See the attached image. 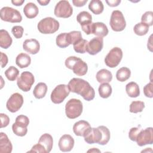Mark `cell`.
I'll return each instance as SVG.
<instances>
[{
    "label": "cell",
    "instance_id": "26",
    "mask_svg": "<svg viewBox=\"0 0 153 153\" xmlns=\"http://www.w3.org/2000/svg\"><path fill=\"white\" fill-rule=\"evenodd\" d=\"M126 91L130 97H137L140 94V90L138 84L135 82H130L126 85Z\"/></svg>",
    "mask_w": 153,
    "mask_h": 153
},
{
    "label": "cell",
    "instance_id": "2",
    "mask_svg": "<svg viewBox=\"0 0 153 153\" xmlns=\"http://www.w3.org/2000/svg\"><path fill=\"white\" fill-rule=\"evenodd\" d=\"M65 66L78 76L85 75L88 71L87 63L76 56H69L65 62Z\"/></svg>",
    "mask_w": 153,
    "mask_h": 153
},
{
    "label": "cell",
    "instance_id": "32",
    "mask_svg": "<svg viewBox=\"0 0 153 153\" xmlns=\"http://www.w3.org/2000/svg\"><path fill=\"white\" fill-rule=\"evenodd\" d=\"M88 41L84 39H80L73 44L74 49L75 52L78 53H85L86 52Z\"/></svg>",
    "mask_w": 153,
    "mask_h": 153
},
{
    "label": "cell",
    "instance_id": "8",
    "mask_svg": "<svg viewBox=\"0 0 153 153\" xmlns=\"http://www.w3.org/2000/svg\"><path fill=\"white\" fill-rule=\"evenodd\" d=\"M70 90L67 85L59 84L52 91L51 100L55 104L61 103L68 96Z\"/></svg>",
    "mask_w": 153,
    "mask_h": 153
},
{
    "label": "cell",
    "instance_id": "50",
    "mask_svg": "<svg viewBox=\"0 0 153 153\" xmlns=\"http://www.w3.org/2000/svg\"><path fill=\"white\" fill-rule=\"evenodd\" d=\"M100 152V150H99V149H97V148H93V149H90V150H88V151H87V152Z\"/></svg>",
    "mask_w": 153,
    "mask_h": 153
},
{
    "label": "cell",
    "instance_id": "46",
    "mask_svg": "<svg viewBox=\"0 0 153 153\" xmlns=\"http://www.w3.org/2000/svg\"><path fill=\"white\" fill-rule=\"evenodd\" d=\"M87 2V0H72V3L75 7H81L84 6Z\"/></svg>",
    "mask_w": 153,
    "mask_h": 153
},
{
    "label": "cell",
    "instance_id": "40",
    "mask_svg": "<svg viewBox=\"0 0 153 153\" xmlns=\"http://www.w3.org/2000/svg\"><path fill=\"white\" fill-rule=\"evenodd\" d=\"M24 29L21 26H14L11 29V32L17 39L21 38L23 36Z\"/></svg>",
    "mask_w": 153,
    "mask_h": 153
},
{
    "label": "cell",
    "instance_id": "15",
    "mask_svg": "<svg viewBox=\"0 0 153 153\" xmlns=\"http://www.w3.org/2000/svg\"><path fill=\"white\" fill-rule=\"evenodd\" d=\"M91 129L88 122L80 120L76 122L73 126V131L75 135L84 137Z\"/></svg>",
    "mask_w": 153,
    "mask_h": 153
},
{
    "label": "cell",
    "instance_id": "13",
    "mask_svg": "<svg viewBox=\"0 0 153 153\" xmlns=\"http://www.w3.org/2000/svg\"><path fill=\"white\" fill-rule=\"evenodd\" d=\"M23 104V97L22 94L18 93H13L8 99L6 107L11 112H16L18 111Z\"/></svg>",
    "mask_w": 153,
    "mask_h": 153
},
{
    "label": "cell",
    "instance_id": "20",
    "mask_svg": "<svg viewBox=\"0 0 153 153\" xmlns=\"http://www.w3.org/2000/svg\"><path fill=\"white\" fill-rule=\"evenodd\" d=\"M13 146L11 141L9 140L7 135L3 133H0V152L11 153Z\"/></svg>",
    "mask_w": 153,
    "mask_h": 153
},
{
    "label": "cell",
    "instance_id": "3",
    "mask_svg": "<svg viewBox=\"0 0 153 153\" xmlns=\"http://www.w3.org/2000/svg\"><path fill=\"white\" fill-rule=\"evenodd\" d=\"M59 22L55 19L48 17L41 20L37 27L38 30L43 34H51L56 32L59 28Z\"/></svg>",
    "mask_w": 153,
    "mask_h": 153
},
{
    "label": "cell",
    "instance_id": "16",
    "mask_svg": "<svg viewBox=\"0 0 153 153\" xmlns=\"http://www.w3.org/2000/svg\"><path fill=\"white\" fill-rule=\"evenodd\" d=\"M75 141L69 134H64L59 139L58 146L62 152H69L74 148Z\"/></svg>",
    "mask_w": 153,
    "mask_h": 153
},
{
    "label": "cell",
    "instance_id": "49",
    "mask_svg": "<svg viewBox=\"0 0 153 153\" xmlns=\"http://www.w3.org/2000/svg\"><path fill=\"white\" fill-rule=\"evenodd\" d=\"M37 2L41 5H47L50 2V0H42V1H40V0H38Z\"/></svg>",
    "mask_w": 153,
    "mask_h": 153
},
{
    "label": "cell",
    "instance_id": "39",
    "mask_svg": "<svg viewBox=\"0 0 153 153\" xmlns=\"http://www.w3.org/2000/svg\"><path fill=\"white\" fill-rule=\"evenodd\" d=\"M141 22L148 26H152L153 24V12L151 11L145 12L141 17Z\"/></svg>",
    "mask_w": 153,
    "mask_h": 153
},
{
    "label": "cell",
    "instance_id": "41",
    "mask_svg": "<svg viewBox=\"0 0 153 153\" xmlns=\"http://www.w3.org/2000/svg\"><path fill=\"white\" fill-rule=\"evenodd\" d=\"M152 87H153V83L152 81H151L149 83L147 84L143 87V93L146 97H149V98L153 97Z\"/></svg>",
    "mask_w": 153,
    "mask_h": 153
},
{
    "label": "cell",
    "instance_id": "21",
    "mask_svg": "<svg viewBox=\"0 0 153 153\" xmlns=\"http://www.w3.org/2000/svg\"><path fill=\"white\" fill-rule=\"evenodd\" d=\"M38 143L41 145L44 148L46 151V153H49L53 148V137L48 133H44L39 137Z\"/></svg>",
    "mask_w": 153,
    "mask_h": 153
},
{
    "label": "cell",
    "instance_id": "19",
    "mask_svg": "<svg viewBox=\"0 0 153 153\" xmlns=\"http://www.w3.org/2000/svg\"><path fill=\"white\" fill-rule=\"evenodd\" d=\"M108 29L102 22H96L92 24V34L98 37L103 38L108 33Z\"/></svg>",
    "mask_w": 153,
    "mask_h": 153
},
{
    "label": "cell",
    "instance_id": "12",
    "mask_svg": "<svg viewBox=\"0 0 153 153\" xmlns=\"http://www.w3.org/2000/svg\"><path fill=\"white\" fill-rule=\"evenodd\" d=\"M136 142L137 145L143 146L148 144L153 143V128L152 127H148L145 129H142L138 133Z\"/></svg>",
    "mask_w": 153,
    "mask_h": 153
},
{
    "label": "cell",
    "instance_id": "5",
    "mask_svg": "<svg viewBox=\"0 0 153 153\" xmlns=\"http://www.w3.org/2000/svg\"><path fill=\"white\" fill-rule=\"evenodd\" d=\"M0 16L2 20L10 23H20L22 20L20 13L16 9L10 7H4L1 8Z\"/></svg>",
    "mask_w": 153,
    "mask_h": 153
},
{
    "label": "cell",
    "instance_id": "14",
    "mask_svg": "<svg viewBox=\"0 0 153 153\" xmlns=\"http://www.w3.org/2000/svg\"><path fill=\"white\" fill-rule=\"evenodd\" d=\"M103 47V38L95 37L88 42L86 52H87L90 55H96L102 50Z\"/></svg>",
    "mask_w": 153,
    "mask_h": 153
},
{
    "label": "cell",
    "instance_id": "43",
    "mask_svg": "<svg viewBox=\"0 0 153 153\" xmlns=\"http://www.w3.org/2000/svg\"><path fill=\"white\" fill-rule=\"evenodd\" d=\"M0 117H1V128L7 127L10 123V118L8 117V116L5 114L1 113Z\"/></svg>",
    "mask_w": 153,
    "mask_h": 153
},
{
    "label": "cell",
    "instance_id": "44",
    "mask_svg": "<svg viewBox=\"0 0 153 153\" xmlns=\"http://www.w3.org/2000/svg\"><path fill=\"white\" fill-rule=\"evenodd\" d=\"M41 152V153H46V151L44 149V148L40 145L39 143H37L35 145H33L32 148V149L29 151V152Z\"/></svg>",
    "mask_w": 153,
    "mask_h": 153
},
{
    "label": "cell",
    "instance_id": "29",
    "mask_svg": "<svg viewBox=\"0 0 153 153\" xmlns=\"http://www.w3.org/2000/svg\"><path fill=\"white\" fill-rule=\"evenodd\" d=\"M76 20L81 26L91 23L92 16L88 12L85 11H82L77 15Z\"/></svg>",
    "mask_w": 153,
    "mask_h": 153
},
{
    "label": "cell",
    "instance_id": "38",
    "mask_svg": "<svg viewBox=\"0 0 153 153\" xmlns=\"http://www.w3.org/2000/svg\"><path fill=\"white\" fill-rule=\"evenodd\" d=\"M56 45L60 48H66L69 45L66 39V33H62L58 35L56 39Z\"/></svg>",
    "mask_w": 153,
    "mask_h": 153
},
{
    "label": "cell",
    "instance_id": "31",
    "mask_svg": "<svg viewBox=\"0 0 153 153\" xmlns=\"http://www.w3.org/2000/svg\"><path fill=\"white\" fill-rule=\"evenodd\" d=\"M98 91L101 97L106 99L111 95L112 89L109 83H103L99 87Z\"/></svg>",
    "mask_w": 153,
    "mask_h": 153
},
{
    "label": "cell",
    "instance_id": "42",
    "mask_svg": "<svg viewBox=\"0 0 153 153\" xmlns=\"http://www.w3.org/2000/svg\"><path fill=\"white\" fill-rule=\"evenodd\" d=\"M141 130V127L139 126L137 127H132L130 128L128 132V137L132 141H136L137 135L139 131Z\"/></svg>",
    "mask_w": 153,
    "mask_h": 153
},
{
    "label": "cell",
    "instance_id": "34",
    "mask_svg": "<svg viewBox=\"0 0 153 153\" xmlns=\"http://www.w3.org/2000/svg\"><path fill=\"white\" fill-rule=\"evenodd\" d=\"M98 128L102 132V139L98 144L105 145L108 143L110 139V131L109 129L104 126H99Z\"/></svg>",
    "mask_w": 153,
    "mask_h": 153
},
{
    "label": "cell",
    "instance_id": "36",
    "mask_svg": "<svg viewBox=\"0 0 153 153\" xmlns=\"http://www.w3.org/2000/svg\"><path fill=\"white\" fill-rule=\"evenodd\" d=\"M5 76L7 78L10 80V81H14L17 78L19 74V71L17 68L13 66H10L4 72Z\"/></svg>",
    "mask_w": 153,
    "mask_h": 153
},
{
    "label": "cell",
    "instance_id": "9",
    "mask_svg": "<svg viewBox=\"0 0 153 153\" xmlns=\"http://www.w3.org/2000/svg\"><path fill=\"white\" fill-rule=\"evenodd\" d=\"M123 58V51L119 47H114L112 48L105 58L106 65L109 68H113L117 67L120 63Z\"/></svg>",
    "mask_w": 153,
    "mask_h": 153
},
{
    "label": "cell",
    "instance_id": "11",
    "mask_svg": "<svg viewBox=\"0 0 153 153\" xmlns=\"http://www.w3.org/2000/svg\"><path fill=\"white\" fill-rule=\"evenodd\" d=\"M73 13V8L68 1L62 0L59 1L54 8V13L57 17L68 18Z\"/></svg>",
    "mask_w": 153,
    "mask_h": 153
},
{
    "label": "cell",
    "instance_id": "47",
    "mask_svg": "<svg viewBox=\"0 0 153 153\" xmlns=\"http://www.w3.org/2000/svg\"><path fill=\"white\" fill-rule=\"evenodd\" d=\"M106 4L112 7H117L118 6L120 2H121V0H110V1H106Z\"/></svg>",
    "mask_w": 153,
    "mask_h": 153
},
{
    "label": "cell",
    "instance_id": "28",
    "mask_svg": "<svg viewBox=\"0 0 153 153\" xmlns=\"http://www.w3.org/2000/svg\"><path fill=\"white\" fill-rule=\"evenodd\" d=\"M89 10L94 14H100L104 10V6L101 1L91 0L88 4Z\"/></svg>",
    "mask_w": 153,
    "mask_h": 153
},
{
    "label": "cell",
    "instance_id": "27",
    "mask_svg": "<svg viewBox=\"0 0 153 153\" xmlns=\"http://www.w3.org/2000/svg\"><path fill=\"white\" fill-rule=\"evenodd\" d=\"M47 91V85L44 82H39L35 87L33 94L36 99L43 98Z\"/></svg>",
    "mask_w": 153,
    "mask_h": 153
},
{
    "label": "cell",
    "instance_id": "1",
    "mask_svg": "<svg viewBox=\"0 0 153 153\" xmlns=\"http://www.w3.org/2000/svg\"><path fill=\"white\" fill-rule=\"evenodd\" d=\"M68 86L70 91L81 95L87 101L92 100L94 98V88L83 79L74 78L69 81Z\"/></svg>",
    "mask_w": 153,
    "mask_h": 153
},
{
    "label": "cell",
    "instance_id": "35",
    "mask_svg": "<svg viewBox=\"0 0 153 153\" xmlns=\"http://www.w3.org/2000/svg\"><path fill=\"white\" fill-rule=\"evenodd\" d=\"M81 38L82 35L80 31H71L69 33H66V39L69 45L74 44Z\"/></svg>",
    "mask_w": 153,
    "mask_h": 153
},
{
    "label": "cell",
    "instance_id": "30",
    "mask_svg": "<svg viewBox=\"0 0 153 153\" xmlns=\"http://www.w3.org/2000/svg\"><path fill=\"white\" fill-rule=\"evenodd\" d=\"M131 75V71L127 67H122L119 69L116 73V78L120 82L127 81Z\"/></svg>",
    "mask_w": 153,
    "mask_h": 153
},
{
    "label": "cell",
    "instance_id": "25",
    "mask_svg": "<svg viewBox=\"0 0 153 153\" xmlns=\"http://www.w3.org/2000/svg\"><path fill=\"white\" fill-rule=\"evenodd\" d=\"M31 62L30 57L26 53H20L16 59V65L20 68L28 67Z\"/></svg>",
    "mask_w": 153,
    "mask_h": 153
},
{
    "label": "cell",
    "instance_id": "48",
    "mask_svg": "<svg viewBox=\"0 0 153 153\" xmlns=\"http://www.w3.org/2000/svg\"><path fill=\"white\" fill-rule=\"evenodd\" d=\"M25 1L24 0H14V1H11V3L16 5V6H20L24 3Z\"/></svg>",
    "mask_w": 153,
    "mask_h": 153
},
{
    "label": "cell",
    "instance_id": "24",
    "mask_svg": "<svg viewBox=\"0 0 153 153\" xmlns=\"http://www.w3.org/2000/svg\"><path fill=\"white\" fill-rule=\"evenodd\" d=\"M13 39L8 32L4 29L0 30V46L1 48L7 49L12 44Z\"/></svg>",
    "mask_w": 153,
    "mask_h": 153
},
{
    "label": "cell",
    "instance_id": "23",
    "mask_svg": "<svg viewBox=\"0 0 153 153\" xmlns=\"http://www.w3.org/2000/svg\"><path fill=\"white\" fill-rule=\"evenodd\" d=\"M96 78L99 83H109L112 79V75L108 69H102L97 72Z\"/></svg>",
    "mask_w": 153,
    "mask_h": 153
},
{
    "label": "cell",
    "instance_id": "17",
    "mask_svg": "<svg viewBox=\"0 0 153 153\" xmlns=\"http://www.w3.org/2000/svg\"><path fill=\"white\" fill-rule=\"evenodd\" d=\"M23 48L25 51L31 54H35L39 51V42L38 41L33 38L26 39L23 42Z\"/></svg>",
    "mask_w": 153,
    "mask_h": 153
},
{
    "label": "cell",
    "instance_id": "33",
    "mask_svg": "<svg viewBox=\"0 0 153 153\" xmlns=\"http://www.w3.org/2000/svg\"><path fill=\"white\" fill-rule=\"evenodd\" d=\"M133 30L137 35L143 36L148 33L149 30V26L142 22H140L134 26Z\"/></svg>",
    "mask_w": 153,
    "mask_h": 153
},
{
    "label": "cell",
    "instance_id": "37",
    "mask_svg": "<svg viewBox=\"0 0 153 153\" xmlns=\"http://www.w3.org/2000/svg\"><path fill=\"white\" fill-rule=\"evenodd\" d=\"M145 103L142 101H133L130 105V112L131 113H138L143 111Z\"/></svg>",
    "mask_w": 153,
    "mask_h": 153
},
{
    "label": "cell",
    "instance_id": "45",
    "mask_svg": "<svg viewBox=\"0 0 153 153\" xmlns=\"http://www.w3.org/2000/svg\"><path fill=\"white\" fill-rule=\"evenodd\" d=\"M8 57L7 56L2 53L1 52V68H4L8 63Z\"/></svg>",
    "mask_w": 153,
    "mask_h": 153
},
{
    "label": "cell",
    "instance_id": "22",
    "mask_svg": "<svg viewBox=\"0 0 153 153\" xmlns=\"http://www.w3.org/2000/svg\"><path fill=\"white\" fill-rule=\"evenodd\" d=\"M23 13L28 19H33L37 16L39 10L36 5L33 2L27 3L23 8Z\"/></svg>",
    "mask_w": 153,
    "mask_h": 153
},
{
    "label": "cell",
    "instance_id": "4",
    "mask_svg": "<svg viewBox=\"0 0 153 153\" xmlns=\"http://www.w3.org/2000/svg\"><path fill=\"white\" fill-rule=\"evenodd\" d=\"M83 106L81 101L76 99L69 100L65 105V114L68 118L75 119L79 117L82 112Z\"/></svg>",
    "mask_w": 153,
    "mask_h": 153
},
{
    "label": "cell",
    "instance_id": "7",
    "mask_svg": "<svg viewBox=\"0 0 153 153\" xmlns=\"http://www.w3.org/2000/svg\"><path fill=\"white\" fill-rule=\"evenodd\" d=\"M109 24L111 29L115 32L123 30L126 26V22L121 11L114 10L112 12Z\"/></svg>",
    "mask_w": 153,
    "mask_h": 153
},
{
    "label": "cell",
    "instance_id": "18",
    "mask_svg": "<svg viewBox=\"0 0 153 153\" xmlns=\"http://www.w3.org/2000/svg\"><path fill=\"white\" fill-rule=\"evenodd\" d=\"M84 140L88 144L99 143L102 139V132L97 128H91L90 131L84 137Z\"/></svg>",
    "mask_w": 153,
    "mask_h": 153
},
{
    "label": "cell",
    "instance_id": "6",
    "mask_svg": "<svg viewBox=\"0 0 153 153\" xmlns=\"http://www.w3.org/2000/svg\"><path fill=\"white\" fill-rule=\"evenodd\" d=\"M29 124V120L27 116L20 115L16 118L15 123L12 125L13 133L19 136H24L27 132V126Z\"/></svg>",
    "mask_w": 153,
    "mask_h": 153
},
{
    "label": "cell",
    "instance_id": "10",
    "mask_svg": "<svg viewBox=\"0 0 153 153\" xmlns=\"http://www.w3.org/2000/svg\"><path fill=\"white\" fill-rule=\"evenodd\" d=\"M34 82L35 78L33 75L29 71H25L17 78V84L21 90L27 92L30 90Z\"/></svg>",
    "mask_w": 153,
    "mask_h": 153
}]
</instances>
